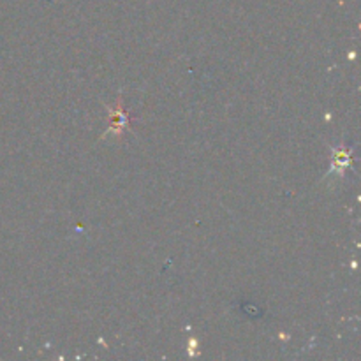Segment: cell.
<instances>
[{"mask_svg":"<svg viewBox=\"0 0 361 361\" xmlns=\"http://www.w3.org/2000/svg\"><path fill=\"white\" fill-rule=\"evenodd\" d=\"M129 113L122 108V99H118L115 108H111V111H109V127L108 130H106V136H108V134H116V136H120V134L123 133V129L129 127Z\"/></svg>","mask_w":361,"mask_h":361,"instance_id":"cell-1","label":"cell"},{"mask_svg":"<svg viewBox=\"0 0 361 361\" xmlns=\"http://www.w3.org/2000/svg\"><path fill=\"white\" fill-rule=\"evenodd\" d=\"M353 164V152L351 148H335L331 155V171L337 173L338 176L344 175L345 169Z\"/></svg>","mask_w":361,"mask_h":361,"instance_id":"cell-2","label":"cell"}]
</instances>
